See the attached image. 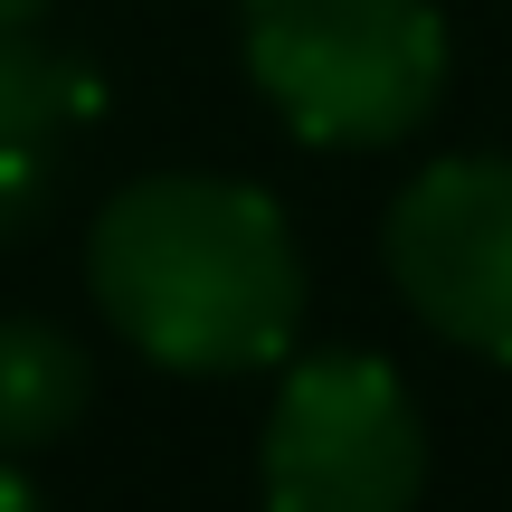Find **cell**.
<instances>
[{"label": "cell", "instance_id": "cell-1", "mask_svg": "<svg viewBox=\"0 0 512 512\" xmlns=\"http://www.w3.org/2000/svg\"><path fill=\"white\" fill-rule=\"evenodd\" d=\"M86 285L143 361L190 380H238L285 361L304 323V247L285 209L209 171H152L114 190L86 238Z\"/></svg>", "mask_w": 512, "mask_h": 512}, {"label": "cell", "instance_id": "cell-2", "mask_svg": "<svg viewBox=\"0 0 512 512\" xmlns=\"http://www.w3.org/2000/svg\"><path fill=\"white\" fill-rule=\"evenodd\" d=\"M247 76L304 143L380 152L437 114L446 19L437 0H247Z\"/></svg>", "mask_w": 512, "mask_h": 512}, {"label": "cell", "instance_id": "cell-3", "mask_svg": "<svg viewBox=\"0 0 512 512\" xmlns=\"http://www.w3.org/2000/svg\"><path fill=\"white\" fill-rule=\"evenodd\" d=\"M256 475H266V512H418L427 418L389 361L313 351L275 380Z\"/></svg>", "mask_w": 512, "mask_h": 512}, {"label": "cell", "instance_id": "cell-4", "mask_svg": "<svg viewBox=\"0 0 512 512\" xmlns=\"http://www.w3.org/2000/svg\"><path fill=\"white\" fill-rule=\"evenodd\" d=\"M380 256H389V285L408 294V313L437 342L475 351V361H512V162L503 152L427 162L389 200Z\"/></svg>", "mask_w": 512, "mask_h": 512}, {"label": "cell", "instance_id": "cell-5", "mask_svg": "<svg viewBox=\"0 0 512 512\" xmlns=\"http://www.w3.org/2000/svg\"><path fill=\"white\" fill-rule=\"evenodd\" d=\"M67 143H76L67 67H57L48 48H29V29H0V247L48 219Z\"/></svg>", "mask_w": 512, "mask_h": 512}, {"label": "cell", "instance_id": "cell-6", "mask_svg": "<svg viewBox=\"0 0 512 512\" xmlns=\"http://www.w3.org/2000/svg\"><path fill=\"white\" fill-rule=\"evenodd\" d=\"M95 399L86 342H67L38 313H0V456H38L57 446Z\"/></svg>", "mask_w": 512, "mask_h": 512}, {"label": "cell", "instance_id": "cell-7", "mask_svg": "<svg viewBox=\"0 0 512 512\" xmlns=\"http://www.w3.org/2000/svg\"><path fill=\"white\" fill-rule=\"evenodd\" d=\"M0 512H48V503H38V494H29V484H19V475H10V465H0Z\"/></svg>", "mask_w": 512, "mask_h": 512}, {"label": "cell", "instance_id": "cell-8", "mask_svg": "<svg viewBox=\"0 0 512 512\" xmlns=\"http://www.w3.org/2000/svg\"><path fill=\"white\" fill-rule=\"evenodd\" d=\"M38 10H48V0H0V29H29Z\"/></svg>", "mask_w": 512, "mask_h": 512}]
</instances>
